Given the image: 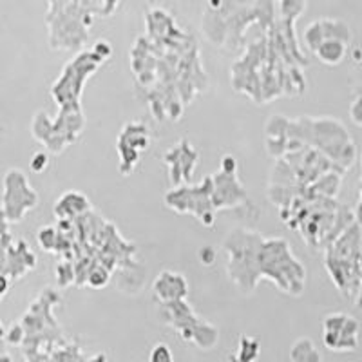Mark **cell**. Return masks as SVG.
I'll return each mask as SVG.
<instances>
[{"label":"cell","instance_id":"cell-1","mask_svg":"<svg viewBox=\"0 0 362 362\" xmlns=\"http://www.w3.org/2000/svg\"><path fill=\"white\" fill-rule=\"evenodd\" d=\"M325 346L334 351H354L358 346V321L346 313H332L325 319Z\"/></svg>","mask_w":362,"mask_h":362},{"label":"cell","instance_id":"cell-4","mask_svg":"<svg viewBox=\"0 0 362 362\" xmlns=\"http://www.w3.org/2000/svg\"><path fill=\"white\" fill-rule=\"evenodd\" d=\"M259 357V342L252 337H241L239 339V351L238 361L239 362H255Z\"/></svg>","mask_w":362,"mask_h":362},{"label":"cell","instance_id":"cell-2","mask_svg":"<svg viewBox=\"0 0 362 362\" xmlns=\"http://www.w3.org/2000/svg\"><path fill=\"white\" fill-rule=\"evenodd\" d=\"M315 54L322 64H326V66H337V64H341L346 57V38H322V40L319 42V45L315 47Z\"/></svg>","mask_w":362,"mask_h":362},{"label":"cell","instance_id":"cell-5","mask_svg":"<svg viewBox=\"0 0 362 362\" xmlns=\"http://www.w3.org/2000/svg\"><path fill=\"white\" fill-rule=\"evenodd\" d=\"M148 362H174L173 350L165 342H158L148 354Z\"/></svg>","mask_w":362,"mask_h":362},{"label":"cell","instance_id":"cell-3","mask_svg":"<svg viewBox=\"0 0 362 362\" xmlns=\"http://www.w3.org/2000/svg\"><path fill=\"white\" fill-rule=\"evenodd\" d=\"M290 362H322V355L310 337H300L290 348Z\"/></svg>","mask_w":362,"mask_h":362},{"label":"cell","instance_id":"cell-6","mask_svg":"<svg viewBox=\"0 0 362 362\" xmlns=\"http://www.w3.org/2000/svg\"><path fill=\"white\" fill-rule=\"evenodd\" d=\"M105 6H107V13L112 11L118 6V0H105Z\"/></svg>","mask_w":362,"mask_h":362},{"label":"cell","instance_id":"cell-7","mask_svg":"<svg viewBox=\"0 0 362 362\" xmlns=\"http://www.w3.org/2000/svg\"><path fill=\"white\" fill-rule=\"evenodd\" d=\"M0 362H11V357H9L8 354L2 355V358H0Z\"/></svg>","mask_w":362,"mask_h":362}]
</instances>
